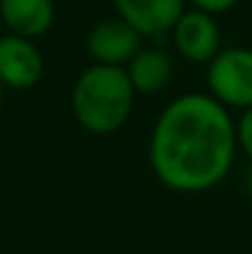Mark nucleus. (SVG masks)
Masks as SVG:
<instances>
[{"label":"nucleus","mask_w":252,"mask_h":254,"mask_svg":"<svg viewBox=\"0 0 252 254\" xmlns=\"http://www.w3.org/2000/svg\"><path fill=\"white\" fill-rule=\"evenodd\" d=\"M235 136H238V148L252 161V106L243 111L240 121L235 124Z\"/></svg>","instance_id":"10"},{"label":"nucleus","mask_w":252,"mask_h":254,"mask_svg":"<svg viewBox=\"0 0 252 254\" xmlns=\"http://www.w3.org/2000/svg\"><path fill=\"white\" fill-rule=\"evenodd\" d=\"M2 96H5V86H2V82H0V109H2Z\"/></svg>","instance_id":"12"},{"label":"nucleus","mask_w":252,"mask_h":254,"mask_svg":"<svg viewBox=\"0 0 252 254\" xmlns=\"http://www.w3.org/2000/svg\"><path fill=\"white\" fill-rule=\"evenodd\" d=\"M190 2L195 10H203V12H210V15H220V12H228L238 0H185Z\"/></svg>","instance_id":"11"},{"label":"nucleus","mask_w":252,"mask_h":254,"mask_svg":"<svg viewBox=\"0 0 252 254\" xmlns=\"http://www.w3.org/2000/svg\"><path fill=\"white\" fill-rule=\"evenodd\" d=\"M136 91L124 67L91 64L75 79L70 106L75 121L94 136L116 133L131 116Z\"/></svg>","instance_id":"2"},{"label":"nucleus","mask_w":252,"mask_h":254,"mask_svg":"<svg viewBox=\"0 0 252 254\" xmlns=\"http://www.w3.org/2000/svg\"><path fill=\"white\" fill-rule=\"evenodd\" d=\"M0 20L7 32L37 40L50 32L55 25V2L52 0H0Z\"/></svg>","instance_id":"8"},{"label":"nucleus","mask_w":252,"mask_h":254,"mask_svg":"<svg viewBox=\"0 0 252 254\" xmlns=\"http://www.w3.org/2000/svg\"><path fill=\"white\" fill-rule=\"evenodd\" d=\"M124 69H126L129 82H131L136 94L151 96V94L164 91V89L170 84L173 72H175V62H173V57L168 55L166 50L141 47V50L129 60V64H126Z\"/></svg>","instance_id":"9"},{"label":"nucleus","mask_w":252,"mask_h":254,"mask_svg":"<svg viewBox=\"0 0 252 254\" xmlns=\"http://www.w3.org/2000/svg\"><path fill=\"white\" fill-rule=\"evenodd\" d=\"M45 74V57L35 40L20 35L0 37V82L5 89H32Z\"/></svg>","instance_id":"6"},{"label":"nucleus","mask_w":252,"mask_h":254,"mask_svg":"<svg viewBox=\"0 0 252 254\" xmlns=\"http://www.w3.org/2000/svg\"><path fill=\"white\" fill-rule=\"evenodd\" d=\"M248 190H250V192H252V170H250V173H248Z\"/></svg>","instance_id":"13"},{"label":"nucleus","mask_w":252,"mask_h":254,"mask_svg":"<svg viewBox=\"0 0 252 254\" xmlns=\"http://www.w3.org/2000/svg\"><path fill=\"white\" fill-rule=\"evenodd\" d=\"M121 20L136 27L144 37L166 35L185 12V0H111Z\"/></svg>","instance_id":"7"},{"label":"nucleus","mask_w":252,"mask_h":254,"mask_svg":"<svg viewBox=\"0 0 252 254\" xmlns=\"http://www.w3.org/2000/svg\"><path fill=\"white\" fill-rule=\"evenodd\" d=\"M144 47V35L119 15L99 20L86 35V52L96 64L126 67L129 60Z\"/></svg>","instance_id":"4"},{"label":"nucleus","mask_w":252,"mask_h":254,"mask_svg":"<svg viewBox=\"0 0 252 254\" xmlns=\"http://www.w3.org/2000/svg\"><path fill=\"white\" fill-rule=\"evenodd\" d=\"M208 94L225 109L252 106V50L228 47L208 62Z\"/></svg>","instance_id":"3"},{"label":"nucleus","mask_w":252,"mask_h":254,"mask_svg":"<svg viewBox=\"0 0 252 254\" xmlns=\"http://www.w3.org/2000/svg\"><path fill=\"white\" fill-rule=\"evenodd\" d=\"M173 45L178 55L193 64H208L220 52V27L215 15L203 10H185L170 27Z\"/></svg>","instance_id":"5"},{"label":"nucleus","mask_w":252,"mask_h":254,"mask_svg":"<svg viewBox=\"0 0 252 254\" xmlns=\"http://www.w3.org/2000/svg\"><path fill=\"white\" fill-rule=\"evenodd\" d=\"M235 121L210 94L188 91L159 114L149 138L154 175L175 192L215 188L233 168Z\"/></svg>","instance_id":"1"}]
</instances>
